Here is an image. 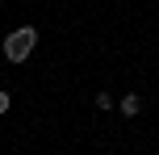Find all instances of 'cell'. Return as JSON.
Instances as JSON below:
<instances>
[{
    "mask_svg": "<svg viewBox=\"0 0 159 155\" xmlns=\"http://www.w3.org/2000/svg\"><path fill=\"white\" fill-rule=\"evenodd\" d=\"M113 105H117V97H109V92H96V109H101V113H105V109H113Z\"/></svg>",
    "mask_w": 159,
    "mask_h": 155,
    "instance_id": "cell-3",
    "label": "cell"
},
{
    "mask_svg": "<svg viewBox=\"0 0 159 155\" xmlns=\"http://www.w3.org/2000/svg\"><path fill=\"white\" fill-rule=\"evenodd\" d=\"M8 105H13V97H8V92L0 88V113H8Z\"/></svg>",
    "mask_w": 159,
    "mask_h": 155,
    "instance_id": "cell-4",
    "label": "cell"
},
{
    "mask_svg": "<svg viewBox=\"0 0 159 155\" xmlns=\"http://www.w3.org/2000/svg\"><path fill=\"white\" fill-rule=\"evenodd\" d=\"M117 109H121L126 117H138V113H143V97H138V92H126V97L117 101Z\"/></svg>",
    "mask_w": 159,
    "mask_h": 155,
    "instance_id": "cell-2",
    "label": "cell"
},
{
    "mask_svg": "<svg viewBox=\"0 0 159 155\" xmlns=\"http://www.w3.org/2000/svg\"><path fill=\"white\" fill-rule=\"evenodd\" d=\"M34 46H38V30H34V25H17L13 34H4L0 55H4L8 63H25V59L34 55Z\"/></svg>",
    "mask_w": 159,
    "mask_h": 155,
    "instance_id": "cell-1",
    "label": "cell"
}]
</instances>
